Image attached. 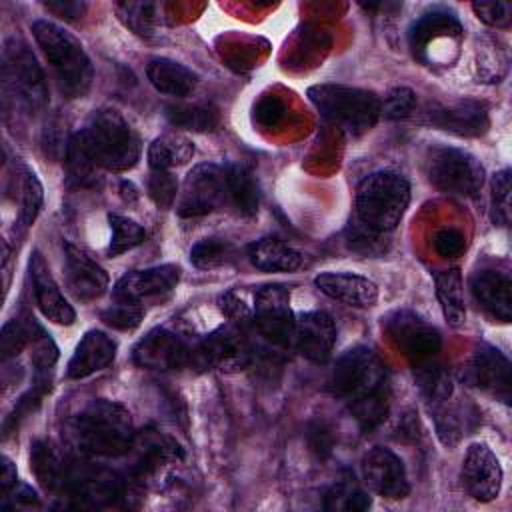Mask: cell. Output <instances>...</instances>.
Returning <instances> with one entry per match:
<instances>
[{"label":"cell","mask_w":512,"mask_h":512,"mask_svg":"<svg viewBox=\"0 0 512 512\" xmlns=\"http://www.w3.org/2000/svg\"><path fill=\"white\" fill-rule=\"evenodd\" d=\"M492 190V220L498 226H508L512 218V208H510V170L504 168L492 176L490 182Z\"/></svg>","instance_id":"43"},{"label":"cell","mask_w":512,"mask_h":512,"mask_svg":"<svg viewBox=\"0 0 512 512\" xmlns=\"http://www.w3.org/2000/svg\"><path fill=\"white\" fill-rule=\"evenodd\" d=\"M416 110V94L406 86L392 88L384 100H380V116L386 120H404Z\"/></svg>","instance_id":"44"},{"label":"cell","mask_w":512,"mask_h":512,"mask_svg":"<svg viewBox=\"0 0 512 512\" xmlns=\"http://www.w3.org/2000/svg\"><path fill=\"white\" fill-rule=\"evenodd\" d=\"M246 258L262 272H294L304 266V254L276 236L250 242L246 246Z\"/></svg>","instance_id":"27"},{"label":"cell","mask_w":512,"mask_h":512,"mask_svg":"<svg viewBox=\"0 0 512 512\" xmlns=\"http://www.w3.org/2000/svg\"><path fill=\"white\" fill-rule=\"evenodd\" d=\"M462 484L478 502H490L502 486V466L486 444H470L462 460Z\"/></svg>","instance_id":"16"},{"label":"cell","mask_w":512,"mask_h":512,"mask_svg":"<svg viewBox=\"0 0 512 512\" xmlns=\"http://www.w3.org/2000/svg\"><path fill=\"white\" fill-rule=\"evenodd\" d=\"M218 308L228 318V322H234L244 328H246V324L252 322V310L234 292L222 294L218 298Z\"/></svg>","instance_id":"48"},{"label":"cell","mask_w":512,"mask_h":512,"mask_svg":"<svg viewBox=\"0 0 512 512\" xmlns=\"http://www.w3.org/2000/svg\"><path fill=\"white\" fill-rule=\"evenodd\" d=\"M472 10L484 24L494 28H508L512 22L510 2H474Z\"/></svg>","instance_id":"47"},{"label":"cell","mask_w":512,"mask_h":512,"mask_svg":"<svg viewBox=\"0 0 512 512\" xmlns=\"http://www.w3.org/2000/svg\"><path fill=\"white\" fill-rule=\"evenodd\" d=\"M60 492L74 498L80 506H100L122 494V482L108 470L66 462V474Z\"/></svg>","instance_id":"15"},{"label":"cell","mask_w":512,"mask_h":512,"mask_svg":"<svg viewBox=\"0 0 512 512\" xmlns=\"http://www.w3.org/2000/svg\"><path fill=\"white\" fill-rule=\"evenodd\" d=\"M180 276H182V270L176 264H162L146 270H132L116 282L114 298L144 304L146 300L162 298L170 294L178 286Z\"/></svg>","instance_id":"18"},{"label":"cell","mask_w":512,"mask_h":512,"mask_svg":"<svg viewBox=\"0 0 512 512\" xmlns=\"http://www.w3.org/2000/svg\"><path fill=\"white\" fill-rule=\"evenodd\" d=\"M166 118L172 126L204 132L218 124V110L210 104H170L166 106Z\"/></svg>","instance_id":"36"},{"label":"cell","mask_w":512,"mask_h":512,"mask_svg":"<svg viewBox=\"0 0 512 512\" xmlns=\"http://www.w3.org/2000/svg\"><path fill=\"white\" fill-rule=\"evenodd\" d=\"M108 222H110V230H112V238H110V246H108V254L110 256H118L126 250H132L134 246L142 244L146 238V230L120 214H108Z\"/></svg>","instance_id":"39"},{"label":"cell","mask_w":512,"mask_h":512,"mask_svg":"<svg viewBox=\"0 0 512 512\" xmlns=\"http://www.w3.org/2000/svg\"><path fill=\"white\" fill-rule=\"evenodd\" d=\"M426 174L432 186L456 198H476L484 184L482 164L470 152L452 146L428 150Z\"/></svg>","instance_id":"7"},{"label":"cell","mask_w":512,"mask_h":512,"mask_svg":"<svg viewBox=\"0 0 512 512\" xmlns=\"http://www.w3.org/2000/svg\"><path fill=\"white\" fill-rule=\"evenodd\" d=\"M72 440L82 454L116 458L136 440L130 412L112 400H92L72 420Z\"/></svg>","instance_id":"2"},{"label":"cell","mask_w":512,"mask_h":512,"mask_svg":"<svg viewBox=\"0 0 512 512\" xmlns=\"http://www.w3.org/2000/svg\"><path fill=\"white\" fill-rule=\"evenodd\" d=\"M470 290L476 302L496 320H512V282L496 270H478L470 278Z\"/></svg>","instance_id":"26"},{"label":"cell","mask_w":512,"mask_h":512,"mask_svg":"<svg viewBox=\"0 0 512 512\" xmlns=\"http://www.w3.org/2000/svg\"><path fill=\"white\" fill-rule=\"evenodd\" d=\"M436 298L440 302L444 320L452 328H460L466 322V306H464V286L460 268H446L434 274Z\"/></svg>","instance_id":"30"},{"label":"cell","mask_w":512,"mask_h":512,"mask_svg":"<svg viewBox=\"0 0 512 512\" xmlns=\"http://www.w3.org/2000/svg\"><path fill=\"white\" fill-rule=\"evenodd\" d=\"M466 246L464 234L456 228H442L436 236H434V248L440 256L450 258V256H458Z\"/></svg>","instance_id":"49"},{"label":"cell","mask_w":512,"mask_h":512,"mask_svg":"<svg viewBox=\"0 0 512 512\" xmlns=\"http://www.w3.org/2000/svg\"><path fill=\"white\" fill-rule=\"evenodd\" d=\"M382 328L392 344L406 358L418 364L432 360L442 346V336L438 328L406 308L386 314V318H382Z\"/></svg>","instance_id":"9"},{"label":"cell","mask_w":512,"mask_h":512,"mask_svg":"<svg viewBox=\"0 0 512 512\" xmlns=\"http://www.w3.org/2000/svg\"><path fill=\"white\" fill-rule=\"evenodd\" d=\"M336 342V324L322 310L302 312L294 322V344L298 352L314 362L324 364Z\"/></svg>","instance_id":"20"},{"label":"cell","mask_w":512,"mask_h":512,"mask_svg":"<svg viewBox=\"0 0 512 512\" xmlns=\"http://www.w3.org/2000/svg\"><path fill=\"white\" fill-rule=\"evenodd\" d=\"M66 170L68 180L78 186H94L98 180V164L94 162L80 130L74 132L66 142Z\"/></svg>","instance_id":"34"},{"label":"cell","mask_w":512,"mask_h":512,"mask_svg":"<svg viewBox=\"0 0 512 512\" xmlns=\"http://www.w3.org/2000/svg\"><path fill=\"white\" fill-rule=\"evenodd\" d=\"M132 358L146 370H178L192 360V348L174 332L154 328L132 350Z\"/></svg>","instance_id":"14"},{"label":"cell","mask_w":512,"mask_h":512,"mask_svg":"<svg viewBox=\"0 0 512 512\" xmlns=\"http://www.w3.org/2000/svg\"><path fill=\"white\" fill-rule=\"evenodd\" d=\"M30 28L62 94L66 98H82L92 84L94 70L80 40L50 20H36Z\"/></svg>","instance_id":"3"},{"label":"cell","mask_w":512,"mask_h":512,"mask_svg":"<svg viewBox=\"0 0 512 512\" xmlns=\"http://www.w3.org/2000/svg\"><path fill=\"white\" fill-rule=\"evenodd\" d=\"M2 76L4 84L20 100V104L26 106V110L38 112L46 106L48 86L44 72L24 42L16 38L6 40L2 52Z\"/></svg>","instance_id":"8"},{"label":"cell","mask_w":512,"mask_h":512,"mask_svg":"<svg viewBox=\"0 0 512 512\" xmlns=\"http://www.w3.org/2000/svg\"><path fill=\"white\" fill-rule=\"evenodd\" d=\"M424 116L428 124L468 138L482 136L490 126L486 106L476 100H460L450 106H432L424 112Z\"/></svg>","instance_id":"22"},{"label":"cell","mask_w":512,"mask_h":512,"mask_svg":"<svg viewBox=\"0 0 512 512\" xmlns=\"http://www.w3.org/2000/svg\"><path fill=\"white\" fill-rule=\"evenodd\" d=\"M144 318V308L140 302H132V300H122V298H114V304H110L104 312H102V322L110 328L116 330H134L140 326Z\"/></svg>","instance_id":"41"},{"label":"cell","mask_w":512,"mask_h":512,"mask_svg":"<svg viewBox=\"0 0 512 512\" xmlns=\"http://www.w3.org/2000/svg\"><path fill=\"white\" fill-rule=\"evenodd\" d=\"M148 196L158 208L162 210L172 208L178 198L176 176L170 170H152L148 178Z\"/></svg>","instance_id":"45"},{"label":"cell","mask_w":512,"mask_h":512,"mask_svg":"<svg viewBox=\"0 0 512 512\" xmlns=\"http://www.w3.org/2000/svg\"><path fill=\"white\" fill-rule=\"evenodd\" d=\"M146 76L158 92L174 98L190 96L198 84L196 72L170 58H152L146 66Z\"/></svg>","instance_id":"28"},{"label":"cell","mask_w":512,"mask_h":512,"mask_svg":"<svg viewBox=\"0 0 512 512\" xmlns=\"http://www.w3.org/2000/svg\"><path fill=\"white\" fill-rule=\"evenodd\" d=\"M326 510H348V512H362L370 508L368 494L356 484L354 476H342L336 480L324 498Z\"/></svg>","instance_id":"38"},{"label":"cell","mask_w":512,"mask_h":512,"mask_svg":"<svg viewBox=\"0 0 512 512\" xmlns=\"http://www.w3.org/2000/svg\"><path fill=\"white\" fill-rule=\"evenodd\" d=\"M136 442L140 444V456L136 462V470L140 476H152L166 464L182 458L180 446L172 438L156 430H146Z\"/></svg>","instance_id":"29"},{"label":"cell","mask_w":512,"mask_h":512,"mask_svg":"<svg viewBox=\"0 0 512 512\" xmlns=\"http://www.w3.org/2000/svg\"><path fill=\"white\" fill-rule=\"evenodd\" d=\"M146 156L152 170H172L192 160L194 144L182 134L168 132L150 142Z\"/></svg>","instance_id":"32"},{"label":"cell","mask_w":512,"mask_h":512,"mask_svg":"<svg viewBox=\"0 0 512 512\" xmlns=\"http://www.w3.org/2000/svg\"><path fill=\"white\" fill-rule=\"evenodd\" d=\"M192 360L204 368H218L222 372H236L250 364L252 348L244 326L228 322L200 340L192 348Z\"/></svg>","instance_id":"11"},{"label":"cell","mask_w":512,"mask_h":512,"mask_svg":"<svg viewBox=\"0 0 512 512\" xmlns=\"http://www.w3.org/2000/svg\"><path fill=\"white\" fill-rule=\"evenodd\" d=\"M116 342L102 330H88L78 342L72 358L66 366V376L72 380L86 378L104 370L114 362Z\"/></svg>","instance_id":"25"},{"label":"cell","mask_w":512,"mask_h":512,"mask_svg":"<svg viewBox=\"0 0 512 512\" xmlns=\"http://www.w3.org/2000/svg\"><path fill=\"white\" fill-rule=\"evenodd\" d=\"M308 98L320 116L350 136H362L380 118V98L364 88L346 84H316Z\"/></svg>","instance_id":"6"},{"label":"cell","mask_w":512,"mask_h":512,"mask_svg":"<svg viewBox=\"0 0 512 512\" xmlns=\"http://www.w3.org/2000/svg\"><path fill=\"white\" fill-rule=\"evenodd\" d=\"M40 330V326H36L34 322H22V320H10L4 324L2 328V358H14L18 356L28 344H32L36 332Z\"/></svg>","instance_id":"42"},{"label":"cell","mask_w":512,"mask_h":512,"mask_svg":"<svg viewBox=\"0 0 512 512\" xmlns=\"http://www.w3.org/2000/svg\"><path fill=\"white\" fill-rule=\"evenodd\" d=\"M238 258L236 248L222 238H202L190 250V262L200 270H214L232 264Z\"/></svg>","instance_id":"37"},{"label":"cell","mask_w":512,"mask_h":512,"mask_svg":"<svg viewBox=\"0 0 512 512\" xmlns=\"http://www.w3.org/2000/svg\"><path fill=\"white\" fill-rule=\"evenodd\" d=\"M410 202L408 180L394 170L368 174L356 192V220L366 228L388 234L392 232Z\"/></svg>","instance_id":"4"},{"label":"cell","mask_w":512,"mask_h":512,"mask_svg":"<svg viewBox=\"0 0 512 512\" xmlns=\"http://www.w3.org/2000/svg\"><path fill=\"white\" fill-rule=\"evenodd\" d=\"M18 484V476H16V468L10 462L8 456H2V474H0V492L2 496H6L12 488H16Z\"/></svg>","instance_id":"51"},{"label":"cell","mask_w":512,"mask_h":512,"mask_svg":"<svg viewBox=\"0 0 512 512\" xmlns=\"http://www.w3.org/2000/svg\"><path fill=\"white\" fill-rule=\"evenodd\" d=\"M228 202L224 166L218 164H198L194 166L178 192L176 212L182 218H196L218 210Z\"/></svg>","instance_id":"10"},{"label":"cell","mask_w":512,"mask_h":512,"mask_svg":"<svg viewBox=\"0 0 512 512\" xmlns=\"http://www.w3.org/2000/svg\"><path fill=\"white\" fill-rule=\"evenodd\" d=\"M316 288L332 300L352 308H372L378 302V286L352 272H322L314 278Z\"/></svg>","instance_id":"23"},{"label":"cell","mask_w":512,"mask_h":512,"mask_svg":"<svg viewBox=\"0 0 512 512\" xmlns=\"http://www.w3.org/2000/svg\"><path fill=\"white\" fill-rule=\"evenodd\" d=\"M382 238L384 234L366 228L358 220L350 222V226L346 228V244L350 246V250L360 254H380L384 250Z\"/></svg>","instance_id":"46"},{"label":"cell","mask_w":512,"mask_h":512,"mask_svg":"<svg viewBox=\"0 0 512 512\" xmlns=\"http://www.w3.org/2000/svg\"><path fill=\"white\" fill-rule=\"evenodd\" d=\"M30 278H32V290H34V300L38 310L44 314L54 324L60 326H70L76 320L74 308L68 304L64 294L60 292L54 276L50 274V268L44 260V256L34 250L28 262Z\"/></svg>","instance_id":"19"},{"label":"cell","mask_w":512,"mask_h":512,"mask_svg":"<svg viewBox=\"0 0 512 512\" xmlns=\"http://www.w3.org/2000/svg\"><path fill=\"white\" fill-rule=\"evenodd\" d=\"M20 190H22L20 192V224L28 228V226H32V222L36 220V216L42 208L44 190H42L38 176L28 168L22 170Z\"/></svg>","instance_id":"40"},{"label":"cell","mask_w":512,"mask_h":512,"mask_svg":"<svg viewBox=\"0 0 512 512\" xmlns=\"http://www.w3.org/2000/svg\"><path fill=\"white\" fill-rule=\"evenodd\" d=\"M162 6L156 2H120L116 4V12L120 20L138 36H152L162 24L160 16Z\"/></svg>","instance_id":"35"},{"label":"cell","mask_w":512,"mask_h":512,"mask_svg":"<svg viewBox=\"0 0 512 512\" xmlns=\"http://www.w3.org/2000/svg\"><path fill=\"white\" fill-rule=\"evenodd\" d=\"M224 176H226L228 202L238 210V214L254 216L258 212L260 192L252 172L244 164L228 162L224 164Z\"/></svg>","instance_id":"31"},{"label":"cell","mask_w":512,"mask_h":512,"mask_svg":"<svg viewBox=\"0 0 512 512\" xmlns=\"http://www.w3.org/2000/svg\"><path fill=\"white\" fill-rule=\"evenodd\" d=\"M252 322L258 332L276 346L294 342V314L290 310V292L280 284H266L254 294Z\"/></svg>","instance_id":"12"},{"label":"cell","mask_w":512,"mask_h":512,"mask_svg":"<svg viewBox=\"0 0 512 512\" xmlns=\"http://www.w3.org/2000/svg\"><path fill=\"white\" fill-rule=\"evenodd\" d=\"M462 38V24L454 12L434 8L414 20L408 28V44L414 56L424 60L428 46L436 40H454Z\"/></svg>","instance_id":"24"},{"label":"cell","mask_w":512,"mask_h":512,"mask_svg":"<svg viewBox=\"0 0 512 512\" xmlns=\"http://www.w3.org/2000/svg\"><path fill=\"white\" fill-rule=\"evenodd\" d=\"M30 468L34 470V476L42 484V488L56 492L62 490L64 474H66V462L54 452V448L44 442L36 440L30 450Z\"/></svg>","instance_id":"33"},{"label":"cell","mask_w":512,"mask_h":512,"mask_svg":"<svg viewBox=\"0 0 512 512\" xmlns=\"http://www.w3.org/2000/svg\"><path fill=\"white\" fill-rule=\"evenodd\" d=\"M44 6H46L52 14L60 16V18H64V20H78V18H82V14L86 12V4H84V2L48 0V2H44Z\"/></svg>","instance_id":"50"},{"label":"cell","mask_w":512,"mask_h":512,"mask_svg":"<svg viewBox=\"0 0 512 512\" xmlns=\"http://www.w3.org/2000/svg\"><path fill=\"white\" fill-rule=\"evenodd\" d=\"M466 380L480 390L490 392L498 400L510 404L512 368L508 358L498 348L490 344L478 346L466 368Z\"/></svg>","instance_id":"17"},{"label":"cell","mask_w":512,"mask_h":512,"mask_svg":"<svg viewBox=\"0 0 512 512\" xmlns=\"http://www.w3.org/2000/svg\"><path fill=\"white\" fill-rule=\"evenodd\" d=\"M328 388L348 404L362 430L370 432L386 420L390 406L386 366L372 348L356 346L344 352L330 372Z\"/></svg>","instance_id":"1"},{"label":"cell","mask_w":512,"mask_h":512,"mask_svg":"<svg viewBox=\"0 0 512 512\" xmlns=\"http://www.w3.org/2000/svg\"><path fill=\"white\" fill-rule=\"evenodd\" d=\"M64 270L70 292L82 302L96 300L108 290L110 278L106 270L70 242L64 244Z\"/></svg>","instance_id":"21"},{"label":"cell","mask_w":512,"mask_h":512,"mask_svg":"<svg viewBox=\"0 0 512 512\" xmlns=\"http://www.w3.org/2000/svg\"><path fill=\"white\" fill-rule=\"evenodd\" d=\"M364 484L378 496L388 500H402L410 494V482L402 460L388 448L374 446L362 458Z\"/></svg>","instance_id":"13"},{"label":"cell","mask_w":512,"mask_h":512,"mask_svg":"<svg viewBox=\"0 0 512 512\" xmlns=\"http://www.w3.org/2000/svg\"><path fill=\"white\" fill-rule=\"evenodd\" d=\"M80 132L98 168L126 172L136 166L140 158V140L118 110H96Z\"/></svg>","instance_id":"5"}]
</instances>
